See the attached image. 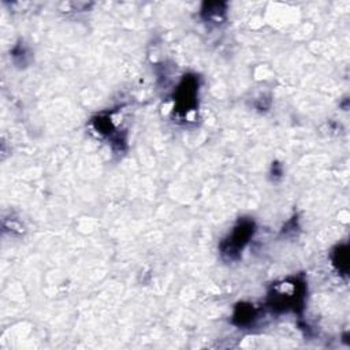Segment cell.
Masks as SVG:
<instances>
[{"label": "cell", "mask_w": 350, "mask_h": 350, "mask_svg": "<svg viewBox=\"0 0 350 350\" xmlns=\"http://www.w3.org/2000/svg\"><path fill=\"white\" fill-rule=\"evenodd\" d=\"M252 234H253V223L247 221V220L241 221L234 228L231 235L226 239V242L223 243V246H221L223 253L232 257L235 253H238L243 249V246L247 243Z\"/></svg>", "instance_id": "cell-1"}, {"label": "cell", "mask_w": 350, "mask_h": 350, "mask_svg": "<svg viewBox=\"0 0 350 350\" xmlns=\"http://www.w3.org/2000/svg\"><path fill=\"white\" fill-rule=\"evenodd\" d=\"M196 79L194 78H185L183 82L180 83L178 92H176V104H178V111L182 113H187L189 111L193 109L196 105Z\"/></svg>", "instance_id": "cell-2"}]
</instances>
